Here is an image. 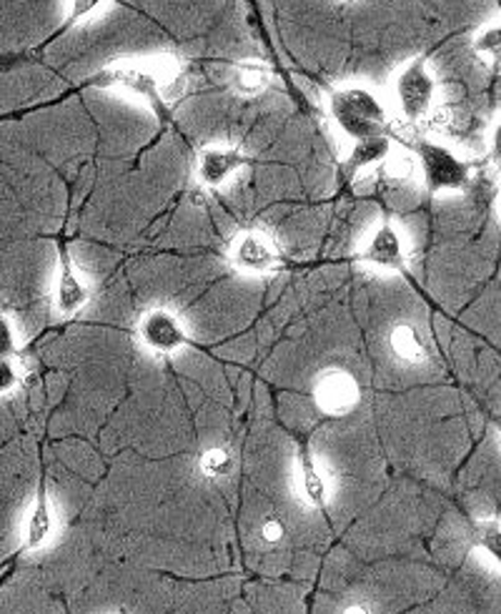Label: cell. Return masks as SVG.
<instances>
[{
	"instance_id": "6da1fadb",
	"label": "cell",
	"mask_w": 501,
	"mask_h": 614,
	"mask_svg": "<svg viewBox=\"0 0 501 614\" xmlns=\"http://www.w3.org/2000/svg\"><path fill=\"white\" fill-rule=\"evenodd\" d=\"M329 113L351 140L389 134V111L374 90L364 86L339 88L329 96Z\"/></svg>"
},
{
	"instance_id": "7a4b0ae2",
	"label": "cell",
	"mask_w": 501,
	"mask_h": 614,
	"mask_svg": "<svg viewBox=\"0 0 501 614\" xmlns=\"http://www.w3.org/2000/svg\"><path fill=\"white\" fill-rule=\"evenodd\" d=\"M412 154L421 169L424 186L429 194L441 191H466L472 186V163L456 156L449 146L437 140H412Z\"/></svg>"
},
{
	"instance_id": "3957f363",
	"label": "cell",
	"mask_w": 501,
	"mask_h": 614,
	"mask_svg": "<svg viewBox=\"0 0 501 614\" xmlns=\"http://www.w3.org/2000/svg\"><path fill=\"white\" fill-rule=\"evenodd\" d=\"M433 96H437V81L429 71V61L416 56L404 63L394 76V98L401 119L406 123H421L433 111Z\"/></svg>"
},
{
	"instance_id": "277c9868",
	"label": "cell",
	"mask_w": 501,
	"mask_h": 614,
	"mask_svg": "<svg viewBox=\"0 0 501 614\" xmlns=\"http://www.w3.org/2000/svg\"><path fill=\"white\" fill-rule=\"evenodd\" d=\"M96 88H121L129 94L144 98L161 121H171V103L166 101L161 78L154 71L140 69V65H115V69H106L96 73L90 78Z\"/></svg>"
},
{
	"instance_id": "5b68a950",
	"label": "cell",
	"mask_w": 501,
	"mask_h": 614,
	"mask_svg": "<svg viewBox=\"0 0 501 614\" xmlns=\"http://www.w3.org/2000/svg\"><path fill=\"white\" fill-rule=\"evenodd\" d=\"M138 336L150 352L156 354H173L179 348L188 346V331L183 327V321L175 317L171 309H150L138 323Z\"/></svg>"
},
{
	"instance_id": "8992f818",
	"label": "cell",
	"mask_w": 501,
	"mask_h": 614,
	"mask_svg": "<svg viewBox=\"0 0 501 614\" xmlns=\"http://www.w3.org/2000/svg\"><path fill=\"white\" fill-rule=\"evenodd\" d=\"M231 261L244 273H269L279 267L281 254L273 241L261 231H246L233 241Z\"/></svg>"
},
{
	"instance_id": "52a82bcc",
	"label": "cell",
	"mask_w": 501,
	"mask_h": 614,
	"mask_svg": "<svg viewBox=\"0 0 501 614\" xmlns=\"http://www.w3.org/2000/svg\"><path fill=\"white\" fill-rule=\"evenodd\" d=\"M250 159L233 146H211L198 156V181L206 188H221L231 176L246 169Z\"/></svg>"
},
{
	"instance_id": "ba28073f",
	"label": "cell",
	"mask_w": 501,
	"mask_h": 614,
	"mask_svg": "<svg viewBox=\"0 0 501 614\" xmlns=\"http://www.w3.org/2000/svg\"><path fill=\"white\" fill-rule=\"evenodd\" d=\"M364 263H371L376 269L383 271H401L406 263V251H404V241L401 234L394 229V223L383 221L379 229L374 231V236L366 248L358 256Z\"/></svg>"
},
{
	"instance_id": "9c48e42d",
	"label": "cell",
	"mask_w": 501,
	"mask_h": 614,
	"mask_svg": "<svg viewBox=\"0 0 501 614\" xmlns=\"http://www.w3.org/2000/svg\"><path fill=\"white\" fill-rule=\"evenodd\" d=\"M358 384L346 371H329L314 389V400L326 414H344L358 404Z\"/></svg>"
},
{
	"instance_id": "30bf717a",
	"label": "cell",
	"mask_w": 501,
	"mask_h": 614,
	"mask_svg": "<svg viewBox=\"0 0 501 614\" xmlns=\"http://www.w3.org/2000/svg\"><path fill=\"white\" fill-rule=\"evenodd\" d=\"M58 254H61V271H58V284H56V306L63 317H73V314H78L83 306L88 304L90 288L86 286V281L78 277V271H75L69 248L61 244Z\"/></svg>"
},
{
	"instance_id": "8fae6325",
	"label": "cell",
	"mask_w": 501,
	"mask_h": 614,
	"mask_svg": "<svg viewBox=\"0 0 501 614\" xmlns=\"http://www.w3.org/2000/svg\"><path fill=\"white\" fill-rule=\"evenodd\" d=\"M50 535H53V509H50L46 479H40L38 492H36V502H33L28 525H25L23 547L28 552H38L40 547L48 544Z\"/></svg>"
},
{
	"instance_id": "7c38bea8",
	"label": "cell",
	"mask_w": 501,
	"mask_h": 614,
	"mask_svg": "<svg viewBox=\"0 0 501 614\" xmlns=\"http://www.w3.org/2000/svg\"><path fill=\"white\" fill-rule=\"evenodd\" d=\"M391 154H394V144H391L389 134L356 140L354 148H351L346 161H344L346 179H354L356 173L371 169V165H376V163L389 161Z\"/></svg>"
},
{
	"instance_id": "4fadbf2b",
	"label": "cell",
	"mask_w": 501,
	"mask_h": 614,
	"mask_svg": "<svg viewBox=\"0 0 501 614\" xmlns=\"http://www.w3.org/2000/svg\"><path fill=\"white\" fill-rule=\"evenodd\" d=\"M389 346L396 359L406 364H424L429 359V346H426L421 331L408 321H399L391 327Z\"/></svg>"
},
{
	"instance_id": "5bb4252c",
	"label": "cell",
	"mask_w": 501,
	"mask_h": 614,
	"mask_svg": "<svg viewBox=\"0 0 501 614\" xmlns=\"http://www.w3.org/2000/svg\"><path fill=\"white\" fill-rule=\"evenodd\" d=\"M233 90L244 98L261 96L271 86V71L261 61H239L233 65Z\"/></svg>"
},
{
	"instance_id": "9a60e30c",
	"label": "cell",
	"mask_w": 501,
	"mask_h": 614,
	"mask_svg": "<svg viewBox=\"0 0 501 614\" xmlns=\"http://www.w3.org/2000/svg\"><path fill=\"white\" fill-rule=\"evenodd\" d=\"M301 492H304V500L311 504L314 509H319L329 500V484H326V477L321 475V469L316 467L311 452L306 446H301Z\"/></svg>"
},
{
	"instance_id": "2e32d148",
	"label": "cell",
	"mask_w": 501,
	"mask_h": 614,
	"mask_svg": "<svg viewBox=\"0 0 501 614\" xmlns=\"http://www.w3.org/2000/svg\"><path fill=\"white\" fill-rule=\"evenodd\" d=\"M198 467L208 479H229L233 469H236V462H233V456L225 446H211V450L200 454Z\"/></svg>"
},
{
	"instance_id": "e0dca14e",
	"label": "cell",
	"mask_w": 501,
	"mask_h": 614,
	"mask_svg": "<svg viewBox=\"0 0 501 614\" xmlns=\"http://www.w3.org/2000/svg\"><path fill=\"white\" fill-rule=\"evenodd\" d=\"M474 544L481 547V550L487 552L489 557L497 562V567L501 569V525L499 521H481V525L474 529Z\"/></svg>"
},
{
	"instance_id": "ac0fdd59",
	"label": "cell",
	"mask_w": 501,
	"mask_h": 614,
	"mask_svg": "<svg viewBox=\"0 0 501 614\" xmlns=\"http://www.w3.org/2000/svg\"><path fill=\"white\" fill-rule=\"evenodd\" d=\"M474 51L479 56H489L494 61H501V26L484 28L479 36L474 38Z\"/></svg>"
},
{
	"instance_id": "d6986e66",
	"label": "cell",
	"mask_w": 501,
	"mask_h": 614,
	"mask_svg": "<svg viewBox=\"0 0 501 614\" xmlns=\"http://www.w3.org/2000/svg\"><path fill=\"white\" fill-rule=\"evenodd\" d=\"M106 0H69V13H65V26H78L88 15H94Z\"/></svg>"
},
{
	"instance_id": "ffe728a7",
	"label": "cell",
	"mask_w": 501,
	"mask_h": 614,
	"mask_svg": "<svg viewBox=\"0 0 501 614\" xmlns=\"http://www.w3.org/2000/svg\"><path fill=\"white\" fill-rule=\"evenodd\" d=\"M15 354V331L5 314H0V359H11Z\"/></svg>"
},
{
	"instance_id": "44dd1931",
	"label": "cell",
	"mask_w": 501,
	"mask_h": 614,
	"mask_svg": "<svg viewBox=\"0 0 501 614\" xmlns=\"http://www.w3.org/2000/svg\"><path fill=\"white\" fill-rule=\"evenodd\" d=\"M286 537V525L279 517H266L261 521V539L266 544H279Z\"/></svg>"
},
{
	"instance_id": "7402d4cb",
	"label": "cell",
	"mask_w": 501,
	"mask_h": 614,
	"mask_svg": "<svg viewBox=\"0 0 501 614\" xmlns=\"http://www.w3.org/2000/svg\"><path fill=\"white\" fill-rule=\"evenodd\" d=\"M389 159H391V156H389ZM389 171H391V176L399 179V181L412 179L414 171H416L414 154L412 156H396V159H391L389 161Z\"/></svg>"
},
{
	"instance_id": "603a6c76",
	"label": "cell",
	"mask_w": 501,
	"mask_h": 614,
	"mask_svg": "<svg viewBox=\"0 0 501 614\" xmlns=\"http://www.w3.org/2000/svg\"><path fill=\"white\" fill-rule=\"evenodd\" d=\"M21 374L19 369L13 367L11 359H0V394H8L13 392L15 386H19Z\"/></svg>"
},
{
	"instance_id": "cb8c5ba5",
	"label": "cell",
	"mask_w": 501,
	"mask_h": 614,
	"mask_svg": "<svg viewBox=\"0 0 501 614\" xmlns=\"http://www.w3.org/2000/svg\"><path fill=\"white\" fill-rule=\"evenodd\" d=\"M491 159L501 163V121L497 123L494 134H491Z\"/></svg>"
},
{
	"instance_id": "d4e9b609",
	"label": "cell",
	"mask_w": 501,
	"mask_h": 614,
	"mask_svg": "<svg viewBox=\"0 0 501 614\" xmlns=\"http://www.w3.org/2000/svg\"><path fill=\"white\" fill-rule=\"evenodd\" d=\"M497 5H499V11H501V0H497Z\"/></svg>"
}]
</instances>
